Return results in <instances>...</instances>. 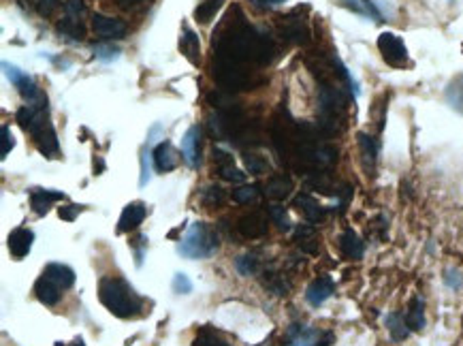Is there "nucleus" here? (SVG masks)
<instances>
[{"label": "nucleus", "mask_w": 463, "mask_h": 346, "mask_svg": "<svg viewBox=\"0 0 463 346\" xmlns=\"http://www.w3.org/2000/svg\"><path fill=\"white\" fill-rule=\"evenodd\" d=\"M135 3H141V0H120V5L128 7V5H135Z\"/></svg>", "instance_id": "45"}, {"label": "nucleus", "mask_w": 463, "mask_h": 346, "mask_svg": "<svg viewBox=\"0 0 463 346\" xmlns=\"http://www.w3.org/2000/svg\"><path fill=\"white\" fill-rule=\"evenodd\" d=\"M444 282H446L450 289H461V287H463L461 272H457V270H448V272H446V276H444Z\"/></svg>", "instance_id": "39"}, {"label": "nucleus", "mask_w": 463, "mask_h": 346, "mask_svg": "<svg viewBox=\"0 0 463 346\" xmlns=\"http://www.w3.org/2000/svg\"><path fill=\"white\" fill-rule=\"evenodd\" d=\"M237 229H239V233H241L243 237H250V239L263 237V235L267 233V218H265L263 214H258V212L248 214V216H243V218L239 220Z\"/></svg>", "instance_id": "13"}, {"label": "nucleus", "mask_w": 463, "mask_h": 346, "mask_svg": "<svg viewBox=\"0 0 463 346\" xmlns=\"http://www.w3.org/2000/svg\"><path fill=\"white\" fill-rule=\"evenodd\" d=\"M152 160H154V152L148 148L141 150V178H139V186H148V182L152 180Z\"/></svg>", "instance_id": "27"}, {"label": "nucleus", "mask_w": 463, "mask_h": 346, "mask_svg": "<svg viewBox=\"0 0 463 346\" xmlns=\"http://www.w3.org/2000/svg\"><path fill=\"white\" fill-rule=\"evenodd\" d=\"M171 287H173V291H175L177 295H188V293L193 291V282H191V278H188L186 274H175Z\"/></svg>", "instance_id": "36"}, {"label": "nucleus", "mask_w": 463, "mask_h": 346, "mask_svg": "<svg viewBox=\"0 0 463 346\" xmlns=\"http://www.w3.org/2000/svg\"><path fill=\"white\" fill-rule=\"evenodd\" d=\"M444 97H446V103H448L452 109H457L459 114H463V75H457V77L448 83V88H446Z\"/></svg>", "instance_id": "22"}, {"label": "nucleus", "mask_w": 463, "mask_h": 346, "mask_svg": "<svg viewBox=\"0 0 463 346\" xmlns=\"http://www.w3.org/2000/svg\"><path fill=\"white\" fill-rule=\"evenodd\" d=\"M218 154V173L220 178L227 180V182H235V184H241L246 180V173H241L235 165H233V158L224 152H216Z\"/></svg>", "instance_id": "20"}, {"label": "nucleus", "mask_w": 463, "mask_h": 346, "mask_svg": "<svg viewBox=\"0 0 463 346\" xmlns=\"http://www.w3.org/2000/svg\"><path fill=\"white\" fill-rule=\"evenodd\" d=\"M79 210H81L79 205H62V208L58 210V216H60L62 220H68V222H71V220H75V216L79 214Z\"/></svg>", "instance_id": "42"}, {"label": "nucleus", "mask_w": 463, "mask_h": 346, "mask_svg": "<svg viewBox=\"0 0 463 346\" xmlns=\"http://www.w3.org/2000/svg\"><path fill=\"white\" fill-rule=\"evenodd\" d=\"M318 340V331L303 327V325H293L289 329V338L284 346H314Z\"/></svg>", "instance_id": "19"}, {"label": "nucleus", "mask_w": 463, "mask_h": 346, "mask_svg": "<svg viewBox=\"0 0 463 346\" xmlns=\"http://www.w3.org/2000/svg\"><path fill=\"white\" fill-rule=\"evenodd\" d=\"M92 30L103 39H122L126 35V24L118 18L97 13L95 18H92Z\"/></svg>", "instance_id": "5"}, {"label": "nucleus", "mask_w": 463, "mask_h": 346, "mask_svg": "<svg viewBox=\"0 0 463 346\" xmlns=\"http://www.w3.org/2000/svg\"><path fill=\"white\" fill-rule=\"evenodd\" d=\"M35 295H37V299H39L43 306H56V304L60 302L62 289H60L54 280H49L47 276L41 274V278H39L37 285H35Z\"/></svg>", "instance_id": "12"}, {"label": "nucleus", "mask_w": 463, "mask_h": 346, "mask_svg": "<svg viewBox=\"0 0 463 346\" xmlns=\"http://www.w3.org/2000/svg\"><path fill=\"white\" fill-rule=\"evenodd\" d=\"M58 30H60L64 37H71V39H75V41H81V37H83L81 22H75V20H68V18L58 24Z\"/></svg>", "instance_id": "31"}, {"label": "nucleus", "mask_w": 463, "mask_h": 346, "mask_svg": "<svg viewBox=\"0 0 463 346\" xmlns=\"http://www.w3.org/2000/svg\"><path fill=\"white\" fill-rule=\"evenodd\" d=\"M235 268L241 276H252L258 268V258L254 254H243L235 261Z\"/></svg>", "instance_id": "30"}, {"label": "nucleus", "mask_w": 463, "mask_h": 346, "mask_svg": "<svg viewBox=\"0 0 463 346\" xmlns=\"http://www.w3.org/2000/svg\"><path fill=\"white\" fill-rule=\"evenodd\" d=\"M329 342H331V333H327V335H325V340L316 342L314 346H329Z\"/></svg>", "instance_id": "44"}, {"label": "nucleus", "mask_w": 463, "mask_h": 346, "mask_svg": "<svg viewBox=\"0 0 463 346\" xmlns=\"http://www.w3.org/2000/svg\"><path fill=\"white\" fill-rule=\"evenodd\" d=\"M406 323L410 329L421 331L425 327V302L416 295L412 297L410 306H408V314H406Z\"/></svg>", "instance_id": "21"}, {"label": "nucleus", "mask_w": 463, "mask_h": 346, "mask_svg": "<svg viewBox=\"0 0 463 346\" xmlns=\"http://www.w3.org/2000/svg\"><path fill=\"white\" fill-rule=\"evenodd\" d=\"M64 199V193L60 191H47V189H35L30 193V205L35 210V214L39 216H45L49 212V208L56 203V201H62Z\"/></svg>", "instance_id": "9"}, {"label": "nucleus", "mask_w": 463, "mask_h": 346, "mask_svg": "<svg viewBox=\"0 0 463 346\" xmlns=\"http://www.w3.org/2000/svg\"><path fill=\"white\" fill-rule=\"evenodd\" d=\"M179 162L177 152L173 150V145L169 141H162L156 150H154V165L158 171H173Z\"/></svg>", "instance_id": "16"}, {"label": "nucleus", "mask_w": 463, "mask_h": 346, "mask_svg": "<svg viewBox=\"0 0 463 346\" xmlns=\"http://www.w3.org/2000/svg\"><path fill=\"white\" fill-rule=\"evenodd\" d=\"M60 3H62V0H39V3H37V11H39L41 16H49Z\"/></svg>", "instance_id": "40"}, {"label": "nucleus", "mask_w": 463, "mask_h": 346, "mask_svg": "<svg viewBox=\"0 0 463 346\" xmlns=\"http://www.w3.org/2000/svg\"><path fill=\"white\" fill-rule=\"evenodd\" d=\"M387 327H389V333H391V338L395 342H402V340H406L410 335V327H408L406 318L402 314H397V312H391L387 316Z\"/></svg>", "instance_id": "24"}, {"label": "nucleus", "mask_w": 463, "mask_h": 346, "mask_svg": "<svg viewBox=\"0 0 463 346\" xmlns=\"http://www.w3.org/2000/svg\"><path fill=\"white\" fill-rule=\"evenodd\" d=\"M199 139H201V129L199 126H191L181 139V156L186 160L188 167H197L201 160L199 154Z\"/></svg>", "instance_id": "8"}, {"label": "nucleus", "mask_w": 463, "mask_h": 346, "mask_svg": "<svg viewBox=\"0 0 463 346\" xmlns=\"http://www.w3.org/2000/svg\"><path fill=\"white\" fill-rule=\"evenodd\" d=\"M216 250H218V235L205 222H195L177 244V252L186 258H208Z\"/></svg>", "instance_id": "2"}, {"label": "nucleus", "mask_w": 463, "mask_h": 346, "mask_svg": "<svg viewBox=\"0 0 463 346\" xmlns=\"http://www.w3.org/2000/svg\"><path fill=\"white\" fill-rule=\"evenodd\" d=\"M224 5V0H203L199 3V7L195 9V20L199 24H208L214 20V16L220 11V7Z\"/></svg>", "instance_id": "25"}, {"label": "nucleus", "mask_w": 463, "mask_h": 346, "mask_svg": "<svg viewBox=\"0 0 463 346\" xmlns=\"http://www.w3.org/2000/svg\"><path fill=\"white\" fill-rule=\"evenodd\" d=\"M3 141H0V158H5L11 150H13V145H16V139H13V135H11V129L5 124L3 126Z\"/></svg>", "instance_id": "38"}, {"label": "nucleus", "mask_w": 463, "mask_h": 346, "mask_svg": "<svg viewBox=\"0 0 463 346\" xmlns=\"http://www.w3.org/2000/svg\"><path fill=\"white\" fill-rule=\"evenodd\" d=\"M246 167L250 173H254V176H260V173L267 171V160L260 158L258 154H246Z\"/></svg>", "instance_id": "35"}, {"label": "nucleus", "mask_w": 463, "mask_h": 346, "mask_svg": "<svg viewBox=\"0 0 463 346\" xmlns=\"http://www.w3.org/2000/svg\"><path fill=\"white\" fill-rule=\"evenodd\" d=\"M378 49L385 58L387 64L395 66V68H404L408 66V49L406 43L402 41V37H397L395 32H383L378 37Z\"/></svg>", "instance_id": "4"}, {"label": "nucleus", "mask_w": 463, "mask_h": 346, "mask_svg": "<svg viewBox=\"0 0 463 346\" xmlns=\"http://www.w3.org/2000/svg\"><path fill=\"white\" fill-rule=\"evenodd\" d=\"M3 68H5V75L9 77V81L18 88V93L22 95V99L26 101V105H43L47 103L45 95L37 88V83L30 75H26L24 71H20L16 64H9V62H3Z\"/></svg>", "instance_id": "3"}, {"label": "nucleus", "mask_w": 463, "mask_h": 346, "mask_svg": "<svg viewBox=\"0 0 463 346\" xmlns=\"http://www.w3.org/2000/svg\"><path fill=\"white\" fill-rule=\"evenodd\" d=\"M295 208L310 220V222H320L325 218V208L312 197V195H299L295 199Z\"/></svg>", "instance_id": "17"}, {"label": "nucleus", "mask_w": 463, "mask_h": 346, "mask_svg": "<svg viewBox=\"0 0 463 346\" xmlns=\"http://www.w3.org/2000/svg\"><path fill=\"white\" fill-rule=\"evenodd\" d=\"M135 246V256H137V266L143 263V248L148 246V237L145 235H137V239L133 241Z\"/></svg>", "instance_id": "41"}, {"label": "nucleus", "mask_w": 463, "mask_h": 346, "mask_svg": "<svg viewBox=\"0 0 463 346\" xmlns=\"http://www.w3.org/2000/svg\"><path fill=\"white\" fill-rule=\"evenodd\" d=\"M120 56V49L112 47V45H95V58L103 60V62H112Z\"/></svg>", "instance_id": "37"}, {"label": "nucleus", "mask_w": 463, "mask_h": 346, "mask_svg": "<svg viewBox=\"0 0 463 346\" xmlns=\"http://www.w3.org/2000/svg\"><path fill=\"white\" fill-rule=\"evenodd\" d=\"M145 214H148L145 203H141V201L128 203V205L122 210V216H120V220H118V233H128V231L137 229V227L143 222Z\"/></svg>", "instance_id": "6"}, {"label": "nucleus", "mask_w": 463, "mask_h": 346, "mask_svg": "<svg viewBox=\"0 0 463 346\" xmlns=\"http://www.w3.org/2000/svg\"><path fill=\"white\" fill-rule=\"evenodd\" d=\"M58 346H60V344H58ZM66 346H85V344H83V340H81V338H77L73 344H66Z\"/></svg>", "instance_id": "46"}, {"label": "nucleus", "mask_w": 463, "mask_h": 346, "mask_svg": "<svg viewBox=\"0 0 463 346\" xmlns=\"http://www.w3.org/2000/svg\"><path fill=\"white\" fill-rule=\"evenodd\" d=\"M35 241V233L30 229H16L9 235V252L13 258H24Z\"/></svg>", "instance_id": "10"}, {"label": "nucleus", "mask_w": 463, "mask_h": 346, "mask_svg": "<svg viewBox=\"0 0 463 346\" xmlns=\"http://www.w3.org/2000/svg\"><path fill=\"white\" fill-rule=\"evenodd\" d=\"M291 191H293V182H291V178L275 176V178L269 180L265 193H267V197H271V199H287V197L291 195Z\"/></svg>", "instance_id": "23"}, {"label": "nucleus", "mask_w": 463, "mask_h": 346, "mask_svg": "<svg viewBox=\"0 0 463 346\" xmlns=\"http://www.w3.org/2000/svg\"><path fill=\"white\" fill-rule=\"evenodd\" d=\"M195 346H229V342H224L216 331H210V329H203L197 340H195Z\"/></svg>", "instance_id": "33"}, {"label": "nucleus", "mask_w": 463, "mask_h": 346, "mask_svg": "<svg viewBox=\"0 0 463 346\" xmlns=\"http://www.w3.org/2000/svg\"><path fill=\"white\" fill-rule=\"evenodd\" d=\"M179 49H181L184 56L191 60V64H199V60H201V45H199V37L191 28H184L181 30Z\"/></svg>", "instance_id": "18"}, {"label": "nucleus", "mask_w": 463, "mask_h": 346, "mask_svg": "<svg viewBox=\"0 0 463 346\" xmlns=\"http://www.w3.org/2000/svg\"><path fill=\"white\" fill-rule=\"evenodd\" d=\"M339 252L346 258H350V261H356V258H361L363 252H365V244H363V239L352 229H346L339 235Z\"/></svg>", "instance_id": "11"}, {"label": "nucleus", "mask_w": 463, "mask_h": 346, "mask_svg": "<svg viewBox=\"0 0 463 346\" xmlns=\"http://www.w3.org/2000/svg\"><path fill=\"white\" fill-rule=\"evenodd\" d=\"M254 3L260 5V7H277V5L287 3V0H254Z\"/></svg>", "instance_id": "43"}, {"label": "nucleus", "mask_w": 463, "mask_h": 346, "mask_svg": "<svg viewBox=\"0 0 463 346\" xmlns=\"http://www.w3.org/2000/svg\"><path fill=\"white\" fill-rule=\"evenodd\" d=\"M201 199H203V203H205L208 208H216V205H222V203H224L227 195H224V191H222L220 186H208V189L203 191Z\"/></svg>", "instance_id": "29"}, {"label": "nucleus", "mask_w": 463, "mask_h": 346, "mask_svg": "<svg viewBox=\"0 0 463 346\" xmlns=\"http://www.w3.org/2000/svg\"><path fill=\"white\" fill-rule=\"evenodd\" d=\"M335 293V285L329 276H320L316 280L310 282L308 291H306V299L310 306H323L331 295Z\"/></svg>", "instance_id": "7"}, {"label": "nucleus", "mask_w": 463, "mask_h": 346, "mask_svg": "<svg viewBox=\"0 0 463 346\" xmlns=\"http://www.w3.org/2000/svg\"><path fill=\"white\" fill-rule=\"evenodd\" d=\"M282 35L293 41V43H306L308 41V28L306 24H301L299 20L293 22V20H287V28L282 30Z\"/></svg>", "instance_id": "26"}, {"label": "nucleus", "mask_w": 463, "mask_h": 346, "mask_svg": "<svg viewBox=\"0 0 463 346\" xmlns=\"http://www.w3.org/2000/svg\"><path fill=\"white\" fill-rule=\"evenodd\" d=\"M356 141H359V150H361L365 169L367 171H374L376 169V160H378V141L372 135H367V133H359Z\"/></svg>", "instance_id": "14"}, {"label": "nucleus", "mask_w": 463, "mask_h": 346, "mask_svg": "<svg viewBox=\"0 0 463 346\" xmlns=\"http://www.w3.org/2000/svg\"><path fill=\"white\" fill-rule=\"evenodd\" d=\"M64 11H66V18H68V20L81 22V18H83V13H85V3H83V0H66Z\"/></svg>", "instance_id": "34"}, {"label": "nucleus", "mask_w": 463, "mask_h": 346, "mask_svg": "<svg viewBox=\"0 0 463 346\" xmlns=\"http://www.w3.org/2000/svg\"><path fill=\"white\" fill-rule=\"evenodd\" d=\"M258 197V186H241L233 191V201L239 205H248Z\"/></svg>", "instance_id": "32"}, {"label": "nucleus", "mask_w": 463, "mask_h": 346, "mask_svg": "<svg viewBox=\"0 0 463 346\" xmlns=\"http://www.w3.org/2000/svg\"><path fill=\"white\" fill-rule=\"evenodd\" d=\"M99 299L118 318H135L143 310V299L124 278L118 276H105L99 282Z\"/></svg>", "instance_id": "1"}, {"label": "nucleus", "mask_w": 463, "mask_h": 346, "mask_svg": "<svg viewBox=\"0 0 463 346\" xmlns=\"http://www.w3.org/2000/svg\"><path fill=\"white\" fill-rule=\"evenodd\" d=\"M269 218L277 225V229H282V231L293 229V222H291V218H289V214L282 205H271L269 208Z\"/></svg>", "instance_id": "28"}, {"label": "nucleus", "mask_w": 463, "mask_h": 346, "mask_svg": "<svg viewBox=\"0 0 463 346\" xmlns=\"http://www.w3.org/2000/svg\"><path fill=\"white\" fill-rule=\"evenodd\" d=\"M43 276L54 280L62 291H66V289H71L75 285V272L68 266H62V263H49L43 270Z\"/></svg>", "instance_id": "15"}]
</instances>
